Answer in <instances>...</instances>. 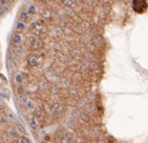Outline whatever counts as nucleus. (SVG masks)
I'll list each match as a JSON object with an SVG mask.
<instances>
[{
  "label": "nucleus",
  "mask_w": 148,
  "mask_h": 143,
  "mask_svg": "<svg viewBox=\"0 0 148 143\" xmlns=\"http://www.w3.org/2000/svg\"><path fill=\"white\" fill-rule=\"evenodd\" d=\"M22 41V36L21 34H15L14 35V37H13V43L15 45H19L21 44Z\"/></svg>",
  "instance_id": "6e6552de"
},
{
  "label": "nucleus",
  "mask_w": 148,
  "mask_h": 143,
  "mask_svg": "<svg viewBox=\"0 0 148 143\" xmlns=\"http://www.w3.org/2000/svg\"><path fill=\"white\" fill-rule=\"evenodd\" d=\"M32 34L35 37H41V36L46 34V29H45V27L42 25L37 22V23L32 25Z\"/></svg>",
  "instance_id": "f03ea898"
},
{
  "label": "nucleus",
  "mask_w": 148,
  "mask_h": 143,
  "mask_svg": "<svg viewBox=\"0 0 148 143\" xmlns=\"http://www.w3.org/2000/svg\"><path fill=\"white\" fill-rule=\"evenodd\" d=\"M148 8L147 0H133L132 1V9L136 13H144Z\"/></svg>",
  "instance_id": "f257e3e1"
},
{
  "label": "nucleus",
  "mask_w": 148,
  "mask_h": 143,
  "mask_svg": "<svg viewBox=\"0 0 148 143\" xmlns=\"http://www.w3.org/2000/svg\"><path fill=\"white\" fill-rule=\"evenodd\" d=\"M29 63V65L31 66L32 68H36V67H38V66L40 65V58H39V56L38 55H32L30 58H29L28 60Z\"/></svg>",
  "instance_id": "20e7f679"
},
{
  "label": "nucleus",
  "mask_w": 148,
  "mask_h": 143,
  "mask_svg": "<svg viewBox=\"0 0 148 143\" xmlns=\"http://www.w3.org/2000/svg\"><path fill=\"white\" fill-rule=\"evenodd\" d=\"M62 3L66 8L68 9H71V8H74L75 4L77 3V0H62Z\"/></svg>",
  "instance_id": "423d86ee"
},
{
  "label": "nucleus",
  "mask_w": 148,
  "mask_h": 143,
  "mask_svg": "<svg viewBox=\"0 0 148 143\" xmlns=\"http://www.w3.org/2000/svg\"><path fill=\"white\" fill-rule=\"evenodd\" d=\"M50 111L54 117H57V116H60L64 111V106L60 104V103H54L51 108H50Z\"/></svg>",
  "instance_id": "7ed1b4c3"
},
{
  "label": "nucleus",
  "mask_w": 148,
  "mask_h": 143,
  "mask_svg": "<svg viewBox=\"0 0 148 143\" xmlns=\"http://www.w3.org/2000/svg\"><path fill=\"white\" fill-rule=\"evenodd\" d=\"M27 11H28L29 12V14H30V15H34L35 13H36V11H37V8L35 6H29V9L27 10Z\"/></svg>",
  "instance_id": "1a4fd4ad"
},
{
  "label": "nucleus",
  "mask_w": 148,
  "mask_h": 143,
  "mask_svg": "<svg viewBox=\"0 0 148 143\" xmlns=\"http://www.w3.org/2000/svg\"><path fill=\"white\" fill-rule=\"evenodd\" d=\"M27 29V25H25V22L22 21H18L17 23H16V30L18 32H23Z\"/></svg>",
  "instance_id": "0eeeda50"
},
{
  "label": "nucleus",
  "mask_w": 148,
  "mask_h": 143,
  "mask_svg": "<svg viewBox=\"0 0 148 143\" xmlns=\"http://www.w3.org/2000/svg\"><path fill=\"white\" fill-rule=\"evenodd\" d=\"M10 2H11V0H0L1 4H9Z\"/></svg>",
  "instance_id": "9d476101"
},
{
  "label": "nucleus",
  "mask_w": 148,
  "mask_h": 143,
  "mask_svg": "<svg viewBox=\"0 0 148 143\" xmlns=\"http://www.w3.org/2000/svg\"><path fill=\"white\" fill-rule=\"evenodd\" d=\"M19 18H20V21L22 22H29L30 20L32 19V15H30L29 14L28 11H22L21 13H20V16H19Z\"/></svg>",
  "instance_id": "39448f33"
},
{
  "label": "nucleus",
  "mask_w": 148,
  "mask_h": 143,
  "mask_svg": "<svg viewBox=\"0 0 148 143\" xmlns=\"http://www.w3.org/2000/svg\"><path fill=\"white\" fill-rule=\"evenodd\" d=\"M48 1H53V0H48Z\"/></svg>",
  "instance_id": "9b49d317"
}]
</instances>
